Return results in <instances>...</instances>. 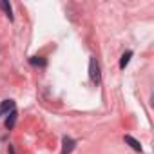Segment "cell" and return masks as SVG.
<instances>
[{
  "mask_svg": "<svg viewBox=\"0 0 154 154\" xmlns=\"http://www.w3.org/2000/svg\"><path fill=\"white\" fill-rule=\"evenodd\" d=\"M15 122H17V111H11L9 116H8V120H6V127L8 129H13L15 127Z\"/></svg>",
  "mask_w": 154,
  "mask_h": 154,
  "instance_id": "cell-6",
  "label": "cell"
},
{
  "mask_svg": "<svg viewBox=\"0 0 154 154\" xmlns=\"http://www.w3.org/2000/svg\"><path fill=\"white\" fill-rule=\"evenodd\" d=\"M0 8H2V11L6 13V17H8L9 20H13V9H11L9 2H6V0H2V2H0Z\"/></svg>",
  "mask_w": 154,
  "mask_h": 154,
  "instance_id": "cell-5",
  "label": "cell"
},
{
  "mask_svg": "<svg viewBox=\"0 0 154 154\" xmlns=\"http://www.w3.org/2000/svg\"><path fill=\"white\" fill-rule=\"evenodd\" d=\"M123 140H125V143H129V145H131L136 152H141V143H140L138 140H134V138H132V136H129V134H127Z\"/></svg>",
  "mask_w": 154,
  "mask_h": 154,
  "instance_id": "cell-4",
  "label": "cell"
},
{
  "mask_svg": "<svg viewBox=\"0 0 154 154\" xmlns=\"http://www.w3.org/2000/svg\"><path fill=\"white\" fill-rule=\"evenodd\" d=\"M15 111V102L13 100H4L0 103V114H6V112H11Z\"/></svg>",
  "mask_w": 154,
  "mask_h": 154,
  "instance_id": "cell-3",
  "label": "cell"
},
{
  "mask_svg": "<svg viewBox=\"0 0 154 154\" xmlns=\"http://www.w3.org/2000/svg\"><path fill=\"white\" fill-rule=\"evenodd\" d=\"M131 56H132V51H127V53H123V56H122V60H120V69H125V67H127V63H129Z\"/></svg>",
  "mask_w": 154,
  "mask_h": 154,
  "instance_id": "cell-7",
  "label": "cell"
},
{
  "mask_svg": "<svg viewBox=\"0 0 154 154\" xmlns=\"http://www.w3.org/2000/svg\"><path fill=\"white\" fill-rule=\"evenodd\" d=\"M29 62H31L33 65H40V67H45V63H47L42 56H31V58H29Z\"/></svg>",
  "mask_w": 154,
  "mask_h": 154,
  "instance_id": "cell-8",
  "label": "cell"
},
{
  "mask_svg": "<svg viewBox=\"0 0 154 154\" xmlns=\"http://www.w3.org/2000/svg\"><path fill=\"white\" fill-rule=\"evenodd\" d=\"M74 145H76V141L72 138L63 136V140H62V154H71L72 149H74Z\"/></svg>",
  "mask_w": 154,
  "mask_h": 154,
  "instance_id": "cell-2",
  "label": "cell"
},
{
  "mask_svg": "<svg viewBox=\"0 0 154 154\" xmlns=\"http://www.w3.org/2000/svg\"><path fill=\"white\" fill-rule=\"evenodd\" d=\"M89 76H91V80H93L94 84H100L102 74H100V65H98L96 58H91V60H89Z\"/></svg>",
  "mask_w": 154,
  "mask_h": 154,
  "instance_id": "cell-1",
  "label": "cell"
}]
</instances>
